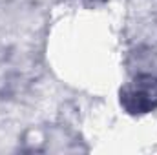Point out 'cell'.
<instances>
[{
    "mask_svg": "<svg viewBox=\"0 0 157 155\" xmlns=\"http://www.w3.org/2000/svg\"><path fill=\"white\" fill-rule=\"evenodd\" d=\"M124 104L132 112H146L157 104V80L152 77L139 78L124 95Z\"/></svg>",
    "mask_w": 157,
    "mask_h": 155,
    "instance_id": "6da1fadb",
    "label": "cell"
}]
</instances>
